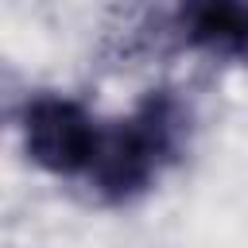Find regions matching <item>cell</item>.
Listing matches in <instances>:
<instances>
[{
  "label": "cell",
  "mask_w": 248,
  "mask_h": 248,
  "mask_svg": "<svg viewBox=\"0 0 248 248\" xmlns=\"http://www.w3.org/2000/svg\"><path fill=\"white\" fill-rule=\"evenodd\" d=\"M97 128L81 105L66 97H39L23 108V147L31 163L50 174H85Z\"/></svg>",
  "instance_id": "2"
},
{
  "label": "cell",
  "mask_w": 248,
  "mask_h": 248,
  "mask_svg": "<svg viewBox=\"0 0 248 248\" xmlns=\"http://www.w3.org/2000/svg\"><path fill=\"white\" fill-rule=\"evenodd\" d=\"M182 35L213 58H248V0H182Z\"/></svg>",
  "instance_id": "3"
},
{
  "label": "cell",
  "mask_w": 248,
  "mask_h": 248,
  "mask_svg": "<svg viewBox=\"0 0 248 248\" xmlns=\"http://www.w3.org/2000/svg\"><path fill=\"white\" fill-rule=\"evenodd\" d=\"M178 128H182V116H178L174 101L151 97L116 128L97 132V143H93V155L85 167L93 190L108 202H128L140 190H147V182L159 174L163 159L174 151Z\"/></svg>",
  "instance_id": "1"
}]
</instances>
